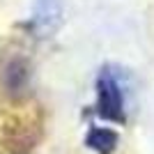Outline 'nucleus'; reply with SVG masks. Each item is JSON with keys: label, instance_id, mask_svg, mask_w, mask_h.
Returning <instances> with one entry per match:
<instances>
[{"label": "nucleus", "instance_id": "7ed1b4c3", "mask_svg": "<svg viewBox=\"0 0 154 154\" xmlns=\"http://www.w3.org/2000/svg\"><path fill=\"white\" fill-rule=\"evenodd\" d=\"M88 145L99 154H110L117 145V136L110 129H92L88 136Z\"/></svg>", "mask_w": 154, "mask_h": 154}, {"label": "nucleus", "instance_id": "f257e3e1", "mask_svg": "<svg viewBox=\"0 0 154 154\" xmlns=\"http://www.w3.org/2000/svg\"><path fill=\"white\" fill-rule=\"evenodd\" d=\"M99 115L113 122H122V94L110 76L99 78Z\"/></svg>", "mask_w": 154, "mask_h": 154}, {"label": "nucleus", "instance_id": "f03ea898", "mask_svg": "<svg viewBox=\"0 0 154 154\" xmlns=\"http://www.w3.org/2000/svg\"><path fill=\"white\" fill-rule=\"evenodd\" d=\"M60 21V2L58 0H39L35 12V28L37 32H51Z\"/></svg>", "mask_w": 154, "mask_h": 154}]
</instances>
